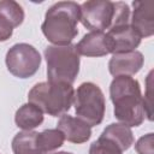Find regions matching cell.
<instances>
[{"label": "cell", "instance_id": "cell-1", "mask_svg": "<svg viewBox=\"0 0 154 154\" xmlns=\"http://www.w3.org/2000/svg\"><path fill=\"white\" fill-rule=\"evenodd\" d=\"M109 96L114 105V117L124 125L138 126L146 112L140 83L131 76H117L111 82Z\"/></svg>", "mask_w": 154, "mask_h": 154}, {"label": "cell", "instance_id": "cell-2", "mask_svg": "<svg viewBox=\"0 0 154 154\" xmlns=\"http://www.w3.org/2000/svg\"><path fill=\"white\" fill-rule=\"evenodd\" d=\"M81 6L75 1H59L51 6L41 25L46 38L54 46L71 45L77 36Z\"/></svg>", "mask_w": 154, "mask_h": 154}, {"label": "cell", "instance_id": "cell-3", "mask_svg": "<svg viewBox=\"0 0 154 154\" xmlns=\"http://www.w3.org/2000/svg\"><path fill=\"white\" fill-rule=\"evenodd\" d=\"M73 96L75 90L71 84L40 82L31 88L28 94V100L43 113L52 117H61L73 103Z\"/></svg>", "mask_w": 154, "mask_h": 154}, {"label": "cell", "instance_id": "cell-4", "mask_svg": "<svg viewBox=\"0 0 154 154\" xmlns=\"http://www.w3.org/2000/svg\"><path fill=\"white\" fill-rule=\"evenodd\" d=\"M45 58L48 82L72 85L79 72V55L75 45L48 46L45 49Z\"/></svg>", "mask_w": 154, "mask_h": 154}, {"label": "cell", "instance_id": "cell-5", "mask_svg": "<svg viewBox=\"0 0 154 154\" xmlns=\"http://www.w3.org/2000/svg\"><path fill=\"white\" fill-rule=\"evenodd\" d=\"M75 112L77 118L87 123L90 128L101 124L105 116L106 102L102 90L93 82L82 83L73 96Z\"/></svg>", "mask_w": 154, "mask_h": 154}, {"label": "cell", "instance_id": "cell-6", "mask_svg": "<svg viewBox=\"0 0 154 154\" xmlns=\"http://www.w3.org/2000/svg\"><path fill=\"white\" fill-rule=\"evenodd\" d=\"M7 70L18 78H29L34 76L41 65L38 51L29 43H16L6 53Z\"/></svg>", "mask_w": 154, "mask_h": 154}, {"label": "cell", "instance_id": "cell-7", "mask_svg": "<svg viewBox=\"0 0 154 154\" xmlns=\"http://www.w3.org/2000/svg\"><path fill=\"white\" fill-rule=\"evenodd\" d=\"M81 6L79 20L90 31L111 29L114 17V2L108 0L85 1Z\"/></svg>", "mask_w": 154, "mask_h": 154}, {"label": "cell", "instance_id": "cell-8", "mask_svg": "<svg viewBox=\"0 0 154 154\" xmlns=\"http://www.w3.org/2000/svg\"><path fill=\"white\" fill-rule=\"evenodd\" d=\"M106 43L112 54L128 53L136 51L141 43V36L130 24L114 26L106 32Z\"/></svg>", "mask_w": 154, "mask_h": 154}, {"label": "cell", "instance_id": "cell-9", "mask_svg": "<svg viewBox=\"0 0 154 154\" xmlns=\"http://www.w3.org/2000/svg\"><path fill=\"white\" fill-rule=\"evenodd\" d=\"M131 26L142 37H149L154 34V2L134 1Z\"/></svg>", "mask_w": 154, "mask_h": 154}, {"label": "cell", "instance_id": "cell-10", "mask_svg": "<svg viewBox=\"0 0 154 154\" xmlns=\"http://www.w3.org/2000/svg\"><path fill=\"white\" fill-rule=\"evenodd\" d=\"M143 63H144L143 54L138 51L113 54V57L108 63V70L109 73L114 77L132 76L142 69Z\"/></svg>", "mask_w": 154, "mask_h": 154}, {"label": "cell", "instance_id": "cell-11", "mask_svg": "<svg viewBox=\"0 0 154 154\" xmlns=\"http://www.w3.org/2000/svg\"><path fill=\"white\" fill-rule=\"evenodd\" d=\"M57 129H59L63 132L64 138L71 143H84L91 136V128L87 123L69 114H63L60 117Z\"/></svg>", "mask_w": 154, "mask_h": 154}, {"label": "cell", "instance_id": "cell-12", "mask_svg": "<svg viewBox=\"0 0 154 154\" xmlns=\"http://www.w3.org/2000/svg\"><path fill=\"white\" fill-rule=\"evenodd\" d=\"M75 47L78 55L105 57L109 54L106 43V34L102 31H90L85 34Z\"/></svg>", "mask_w": 154, "mask_h": 154}, {"label": "cell", "instance_id": "cell-13", "mask_svg": "<svg viewBox=\"0 0 154 154\" xmlns=\"http://www.w3.org/2000/svg\"><path fill=\"white\" fill-rule=\"evenodd\" d=\"M42 122H43V112L37 106L30 102L22 105L17 109L14 116L16 125L24 131H31L32 129L40 126Z\"/></svg>", "mask_w": 154, "mask_h": 154}, {"label": "cell", "instance_id": "cell-14", "mask_svg": "<svg viewBox=\"0 0 154 154\" xmlns=\"http://www.w3.org/2000/svg\"><path fill=\"white\" fill-rule=\"evenodd\" d=\"M105 138L113 141L123 152L128 150L134 144V134L131 129L122 123H112L100 135Z\"/></svg>", "mask_w": 154, "mask_h": 154}, {"label": "cell", "instance_id": "cell-15", "mask_svg": "<svg viewBox=\"0 0 154 154\" xmlns=\"http://www.w3.org/2000/svg\"><path fill=\"white\" fill-rule=\"evenodd\" d=\"M35 131H22L18 132L12 140L13 154H45L36 146Z\"/></svg>", "mask_w": 154, "mask_h": 154}, {"label": "cell", "instance_id": "cell-16", "mask_svg": "<svg viewBox=\"0 0 154 154\" xmlns=\"http://www.w3.org/2000/svg\"><path fill=\"white\" fill-rule=\"evenodd\" d=\"M64 141V135L59 129H47L36 135V146L45 154L60 148Z\"/></svg>", "mask_w": 154, "mask_h": 154}, {"label": "cell", "instance_id": "cell-17", "mask_svg": "<svg viewBox=\"0 0 154 154\" xmlns=\"http://www.w3.org/2000/svg\"><path fill=\"white\" fill-rule=\"evenodd\" d=\"M0 16L5 18L13 29L19 26L24 20V11L22 6L13 0L0 1Z\"/></svg>", "mask_w": 154, "mask_h": 154}, {"label": "cell", "instance_id": "cell-18", "mask_svg": "<svg viewBox=\"0 0 154 154\" xmlns=\"http://www.w3.org/2000/svg\"><path fill=\"white\" fill-rule=\"evenodd\" d=\"M89 154H123V150L111 140L100 136L89 148Z\"/></svg>", "mask_w": 154, "mask_h": 154}, {"label": "cell", "instance_id": "cell-19", "mask_svg": "<svg viewBox=\"0 0 154 154\" xmlns=\"http://www.w3.org/2000/svg\"><path fill=\"white\" fill-rule=\"evenodd\" d=\"M129 19H130V8L128 4L122 1L114 2V17H113V23L111 28L126 25L129 24Z\"/></svg>", "mask_w": 154, "mask_h": 154}, {"label": "cell", "instance_id": "cell-20", "mask_svg": "<svg viewBox=\"0 0 154 154\" xmlns=\"http://www.w3.org/2000/svg\"><path fill=\"white\" fill-rule=\"evenodd\" d=\"M153 134L149 132L142 136L135 144V149L138 154H154L153 150Z\"/></svg>", "mask_w": 154, "mask_h": 154}, {"label": "cell", "instance_id": "cell-21", "mask_svg": "<svg viewBox=\"0 0 154 154\" xmlns=\"http://www.w3.org/2000/svg\"><path fill=\"white\" fill-rule=\"evenodd\" d=\"M152 71L149 72V75H148V85H147V93H146V95H144V97H142L143 99V105H144V112H146V117L148 118V120H152L153 119V114H152V96H150V94H152V85H150V79H152Z\"/></svg>", "mask_w": 154, "mask_h": 154}, {"label": "cell", "instance_id": "cell-22", "mask_svg": "<svg viewBox=\"0 0 154 154\" xmlns=\"http://www.w3.org/2000/svg\"><path fill=\"white\" fill-rule=\"evenodd\" d=\"M13 34V28L12 25L0 16V42L7 41Z\"/></svg>", "mask_w": 154, "mask_h": 154}, {"label": "cell", "instance_id": "cell-23", "mask_svg": "<svg viewBox=\"0 0 154 154\" xmlns=\"http://www.w3.org/2000/svg\"><path fill=\"white\" fill-rule=\"evenodd\" d=\"M53 154H72L70 152H58V153H53Z\"/></svg>", "mask_w": 154, "mask_h": 154}]
</instances>
